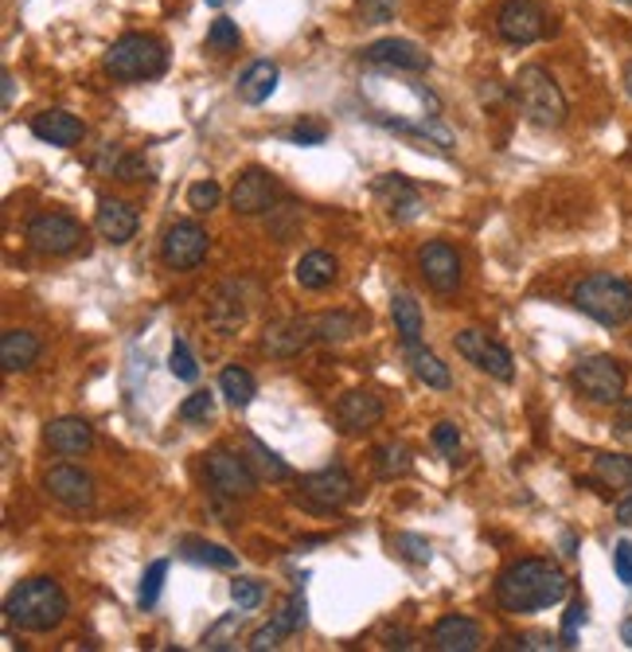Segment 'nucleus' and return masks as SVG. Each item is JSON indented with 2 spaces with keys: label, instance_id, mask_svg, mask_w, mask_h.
I'll return each mask as SVG.
<instances>
[{
  "label": "nucleus",
  "instance_id": "22",
  "mask_svg": "<svg viewBox=\"0 0 632 652\" xmlns=\"http://www.w3.org/2000/svg\"><path fill=\"white\" fill-rule=\"evenodd\" d=\"M32 137H40L43 145H59V149H71L86 137V122L74 117L71 110H40L32 117Z\"/></svg>",
  "mask_w": 632,
  "mask_h": 652
},
{
  "label": "nucleus",
  "instance_id": "3",
  "mask_svg": "<svg viewBox=\"0 0 632 652\" xmlns=\"http://www.w3.org/2000/svg\"><path fill=\"white\" fill-rule=\"evenodd\" d=\"M511 94H516V102H519V110H524L527 122L539 125V130H559L570 114L562 86L555 83V75L539 63L519 66L516 79H511Z\"/></svg>",
  "mask_w": 632,
  "mask_h": 652
},
{
  "label": "nucleus",
  "instance_id": "8",
  "mask_svg": "<svg viewBox=\"0 0 632 652\" xmlns=\"http://www.w3.org/2000/svg\"><path fill=\"white\" fill-rule=\"evenodd\" d=\"M204 473H207V485H211L219 496H227V500H250V496L258 493L255 465L227 446H215L211 454H207Z\"/></svg>",
  "mask_w": 632,
  "mask_h": 652
},
{
  "label": "nucleus",
  "instance_id": "13",
  "mask_svg": "<svg viewBox=\"0 0 632 652\" xmlns=\"http://www.w3.org/2000/svg\"><path fill=\"white\" fill-rule=\"evenodd\" d=\"M418 270H422V278H426V286L434 289V293H442V298L457 293L460 278H465L457 247H449L445 239H434L418 250Z\"/></svg>",
  "mask_w": 632,
  "mask_h": 652
},
{
  "label": "nucleus",
  "instance_id": "15",
  "mask_svg": "<svg viewBox=\"0 0 632 652\" xmlns=\"http://www.w3.org/2000/svg\"><path fill=\"white\" fill-rule=\"evenodd\" d=\"M386 406L383 399L375 395V391L367 387H352L344 391V395L336 399V426L340 434H367V430H375L379 422H383Z\"/></svg>",
  "mask_w": 632,
  "mask_h": 652
},
{
  "label": "nucleus",
  "instance_id": "40",
  "mask_svg": "<svg viewBox=\"0 0 632 652\" xmlns=\"http://www.w3.org/2000/svg\"><path fill=\"white\" fill-rule=\"evenodd\" d=\"M165 575H168V562L156 559L153 567L145 570V578H141V594H137V606L141 610H153L156 598H160V587H165Z\"/></svg>",
  "mask_w": 632,
  "mask_h": 652
},
{
  "label": "nucleus",
  "instance_id": "58",
  "mask_svg": "<svg viewBox=\"0 0 632 652\" xmlns=\"http://www.w3.org/2000/svg\"><path fill=\"white\" fill-rule=\"evenodd\" d=\"M621 4H632V0H621Z\"/></svg>",
  "mask_w": 632,
  "mask_h": 652
},
{
  "label": "nucleus",
  "instance_id": "24",
  "mask_svg": "<svg viewBox=\"0 0 632 652\" xmlns=\"http://www.w3.org/2000/svg\"><path fill=\"white\" fill-rule=\"evenodd\" d=\"M94 227H99V235L106 242H114V247H125V242L137 235V211H133L125 199L102 196L99 199V211H94Z\"/></svg>",
  "mask_w": 632,
  "mask_h": 652
},
{
  "label": "nucleus",
  "instance_id": "39",
  "mask_svg": "<svg viewBox=\"0 0 632 652\" xmlns=\"http://www.w3.org/2000/svg\"><path fill=\"white\" fill-rule=\"evenodd\" d=\"M168 372H173L176 380H184V383H196V380H199L196 355H191V348L184 344L180 337L173 340V352H168Z\"/></svg>",
  "mask_w": 632,
  "mask_h": 652
},
{
  "label": "nucleus",
  "instance_id": "45",
  "mask_svg": "<svg viewBox=\"0 0 632 652\" xmlns=\"http://www.w3.org/2000/svg\"><path fill=\"white\" fill-rule=\"evenodd\" d=\"M215 414V395L211 391H196L180 403V418L184 422H207Z\"/></svg>",
  "mask_w": 632,
  "mask_h": 652
},
{
  "label": "nucleus",
  "instance_id": "11",
  "mask_svg": "<svg viewBox=\"0 0 632 652\" xmlns=\"http://www.w3.org/2000/svg\"><path fill=\"white\" fill-rule=\"evenodd\" d=\"M453 344H457L460 360H468L477 372L493 375V380H500V383H511L516 364H511V352L500 344V340H493L488 332H480V329H460Z\"/></svg>",
  "mask_w": 632,
  "mask_h": 652
},
{
  "label": "nucleus",
  "instance_id": "1",
  "mask_svg": "<svg viewBox=\"0 0 632 652\" xmlns=\"http://www.w3.org/2000/svg\"><path fill=\"white\" fill-rule=\"evenodd\" d=\"M570 594V578L550 559H519L496 578V602L504 613H539Z\"/></svg>",
  "mask_w": 632,
  "mask_h": 652
},
{
  "label": "nucleus",
  "instance_id": "32",
  "mask_svg": "<svg viewBox=\"0 0 632 652\" xmlns=\"http://www.w3.org/2000/svg\"><path fill=\"white\" fill-rule=\"evenodd\" d=\"M391 317H394V332H398V340H403V344H418L422 340V309L411 293H394Z\"/></svg>",
  "mask_w": 632,
  "mask_h": 652
},
{
  "label": "nucleus",
  "instance_id": "18",
  "mask_svg": "<svg viewBox=\"0 0 632 652\" xmlns=\"http://www.w3.org/2000/svg\"><path fill=\"white\" fill-rule=\"evenodd\" d=\"M312 340H317V332H312V317H286V321L266 324L262 352L278 355V360H289V355L304 352Z\"/></svg>",
  "mask_w": 632,
  "mask_h": 652
},
{
  "label": "nucleus",
  "instance_id": "46",
  "mask_svg": "<svg viewBox=\"0 0 632 652\" xmlns=\"http://www.w3.org/2000/svg\"><path fill=\"white\" fill-rule=\"evenodd\" d=\"M286 141H293V145H324V141H329V125L324 122H297L293 130L286 133Z\"/></svg>",
  "mask_w": 632,
  "mask_h": 652
},
{
  "label": "nucleus",
  "instance_id": "28",
  "mask_svg": "<svg viewBox=\"0 0 632 652\" xmlns=\"http://www.w3.org/2000/svg\"><path fill=\"white\" fill-rule=\"evenodd\" d=\"M207 321H211L215 329L222 332V337H230V332L242 329V321H247V306H242V293H239V286H235V281L219 286V293H215Z\"/></svg>",
  "mask_w": 632,
  "mask_h": 652
},
{
  "label": "nucleus",
  "instance_id": "33",
  "mask_svg": "<svg viewBox=\"0 0 632 652\" xmlns=\"http://www.w3.org/2000/svg\"><path fill=\"white\" fill-rule=\"evenodd\" d=\"M180 555L188 562H199V567H215V570H230L235 567V551H227V547L211 544V539H180Z\"/></svg>",
  "mask_w": 632,
  "mask_h": 652
},
{
  "label": "nucleus",
  "instance_id": "34",
  "mask_svg": "<svg viewBox=\"0 0 632 652\" xmlns=\"http://www.w3.org/2000/svg\"><path fill=\"white\" fill-rule=\"evenodd\" d=\"M411 449L403 446V442H383V446L375 449V473L379 480H398L411 473Z\"/></svg>",
  "mask_w": 632,
  "mask_h": 652
},
{
  "label": "nucleus",
  "instance_id": "23",
  "mask_svg": "<svg viewBox=\"0 0 632 652\" xmlns=\"http://www.w3.org/2000/svg\"><path fill=\"white\" fill-rule=\"evenodd\" d=\"M429 649L437 652H477L480 649V625L465 613H445L429 629Z\"/></svg>",
  "mask_w": 632,
  "mask_h": 652
},
{
  "label": "nucleus",
  "instance_id": "44",
  "mask_svg": "<svg viewBox=\"0 0 632 652\" xmlns=\"http://www.w3.org/2000/svg\"><path fill=\"white\" fill-rule=\"evenodd\" d=\"M355 12L363 24H386L398 12V0H355Z\"/></svg>",
  "mask_w": 632,
  "mask_h": 652
},
{
  "label": "nucleus",
  "instance_id": "26",
  "mask_svg": "<svg viewBox=\"0 0 632 652\" xmlns=\"http://www.w3.org/2000/svg\"><path fill=\"white\" fill-rule=\"evenodd\" d=\"M278 79H281L278 63H270V59H255V63L239 75V86H235V91H239V99L247 102V106H262V102L278 91Z\"/></svg>",
  "mask_w": 632,
  "mask_h": 652
},
{
  "label": "nucleus",
  "instance_id": "31",
  "mask_svg": "<svg viewBox=\"0 0 632 652\" xmlns=\"http://www.w3.org/2000/svg\"><path fill=\"white\" fill-rule=\"evenodd\" d=\"M312 332L321 344H348V340L360 332V317L344 313V309H332V313H317L312 317Z\"/></svg>",
  "mask_w": 632,
  "mask_h": 652
},
{
  "label": "nucleus",
  "instance_id": "14",
  "mask_svg": "<svg viewBox=\"0 0 632 652\" xmlns=\"http://www.w3.org/2000/svg\"><path fill=\"white\" fill-rule=\"evenodd\" d=\"M43 488L55 504L71 508V513H86L94 508V480L91 473H83L79 465H51L43 473Z\"/></svg>",
  "mask_w": 632,
  "mask_h": 652
},
{
  "label": "nucleus",
  "instance_id": "50",
  "mask_svg": "<svg viewBox=\"0 0 632 652\" xmlns=\"http://www.w3.org/2000/svg\"><path fill=\"white\" fill-rule=\"evenodd\" d=\"M504 644H508V649H567V644H559L555 637H542V633H531V637H504Z\"/></svg>",
  "mask_w": 632,
  "mask_h": 652
},
{
  "label": "nucleus",
  "instance_id": "35",
  "mask_svg": "<svg viewBox=\"0 0 632 652\" xmlns=\"http://www.w3.org/2000/svg\"><path fill=\"white\" fill-rule=\"evenodd\" d=\"M593 477H598L605 488H632V457L598 454L593 457Z\"/></svg>",
  "mask_w": 632,
  "mask_h": 652
},
{
  "label": "nucleus",
  "instance_id": "20",
  "mask_svg": "<svg viewBox=\"0 0 632 652\" xmlns=\"http://www.w3.org/2000/svg\"><path fill=\"white\" fill-rule=\"evenodd\" d=\"M363 59L386 71H429V55L414 40H375L363 48Z\"/></svg>",
  "mask_w": 632,
  "mask_h": 652
},
{
  "label": "nucleus",
  "instance_id": "37",
  "mask_svg": "<svg viewBox=\"0 0 632 652\" xmlns=\"http://www.w3.org/2000/svg\"><path fill=\"white\" fill-rule=\"evenodd\" d=\"M114 176L122 184L153 180V165L145 161V153H114Z\"/></svg>",
  "mask_w": 632,
  "mask_h": 652
},
{
  "label": "nucleus",
  "instance_id": "53",
  "mask_svg": "<svg viewBox=\"0 0 632 652\" xmlns=\"http://www.w3.org/2000/svg\"><path fill=\"white\" fill-rule=\"evenodd\" d=\"M617 524H624V528H632V493L617 500Z\"/></svg>",
  "mask_w": 632,
  "mask_h": 652
},
{
  "label": "nucleus",
  "instance_id": "57",
  "mask_svg": "<svg viewBox=\"0 0 632 652\" xmlns=\"http://www.w3.org/2000/svg\"><path fill=\"white\" fill-rule=\"evenodd\" d=\"M207 4H222V0H207Z\"/></svg>",
  "mask_w": 632,
  "mask_h": 652
},
{
  "label": "nucleus",
  "instance_id": "36",
  "mask_svg": "<svg viewBox=\"0 0 632 652\" xmlns=\"http://www.w3.org/2000/svg\"><path fill=\"white\" fill-rule=\"evenodd\" d=\"M242 613H247V610L227 613V618L215 621V625L204 633V649H211V652L235 649V644H239V633H242Z\"/></svg>",
  "mask_w": 632,
  "mask_h": 652
},
{
  "label": "nucleus",
  "instance_id": "47",
  "mask_svg": "<svg viewBox=\"0 0 632 652\" xmlns=\"http://www.w3.org/2000/svg\"><path fill=\"white\" fill-rule=\"evenodd\" d=\"M394 547H398V551L406 555V559L411 562H429V544L422 536H411V531H403V536H394Z\"/></svg>",
  "mask_w": 632,
  "mask_h": 652
},
{
  "label": "nucleus",
  "instance_id": "38",
  "mask_svg": "<svg viewBox=\"0 0 632 652\" xmlns=\"http://www.w3.org/2000/svg\"><path fill=\"white\" fill-rule=\"evenodd\" d=\"M247 446L255 449V462H258V469H262L270 480H289V477H293V473H289V465L281 462V457L273 454V449L266 446L262 438H255V434H247Z\"/></svg>",
  "mask_w": 632,
  "mask_h": 652
},
{
  "label": "nucleus",
  "instance_id": "10",
  "mask_svg": "<svg viewBox=\"0 0 632 652\" xmlns=\"http://www.w3.org/2000/svg\"><path fill=\"white\" fill-rule=\"evenodd\" d=\"M352 496H355V480L344 465H324V469L301 477V500L312 513H340Z\"/></svg>",
  "mask_w": 632,
  "mask_h": 652
},
{
  "label": "nucleus",
  "instance_id": "54",
  "mask_svg": "<svg viewBox=\"0 0 632 652\" xmlns=\"http://www.w3.org/2000/svg\"><path fill=\"white\" fill-rule=\"evenodd\" d=\"M0 83H4V110H9L12 99H17V79H12L9 71H4V79H0Z\"/></svg>",
  "mask_w": 632,
  "mask_h": 652
},
{
  "label": "nucleus",
  "instance_id": "42",
  "mask_svg": "<svg viewBox=\"0 0 632 652\" xmlns=\"http://www.w3.org/2000/svg\"><path fill=\"white\" fill-rule=\"evenodd\" d=\"M262 598H266V587L258 578H235V582H230V602L239 606V610H247V613L258 610Z\"/></svg>",
  "mask_w": 632,
  "mask_h": 652
},
{
  "label": "nucleus",
  "instance_id": "2",
  "mask_svg": "<svg viewBox=\"0 0 632 652\" xmlns=\"http://www.w3.org/2000/svg\"><path fill=\"white\" fill-rule=\"evenodd\" d=\"M71 613V598L55 578H24L4 598V625L20 633H51Z\"/></svg>",
  "mask_w": 632,
  "mask_h": 652
},
{
  "label": "nucleus",
  "instance_id": "16",
  "mask_svg": "<svg viewBox=\"0 0 632 652\" xmlns=\"http://www.w3.org/2000/svg\"><path fill=\"white\" fill-rule=\"evenodd\" d=\"M278 196H281L278 180H273L266 168L255 165L235 180V188H230V207L239 215H262V211H273Z\"/></svg>",
  "mask_w": 632,
  "mask_h": 652
},
{
  "label": "nucleus",
  "instance_id": "6",
  "mask_svg": "<svg viewBox=\"0 0 632 652\" xmlns=\"http://www.w3.org/2000/svg\"><path fill=\"white\" fill-rule=\"evenodd\" d=\"M624 380H629V372H624V364L613 360V355H582L574 364V372H570V383H574L578 395H586L590 403L601 406L621 403Z\"/></svg>",
  "mask_w": 632,
  "mask_h": 652
},
{
  "label": "nucleus",
  "instance_id": "27",
  "mask_svg": "<svg viewBox=\"0 0 632 652\" xmlns=\"http://www.w3.org/2000/svg\"><path fill=\"white\" fill-rule=\"evenodd\" d=\"M340 273V262L329 255V250H309V255L297 258L293 266V278L301 289H309V293H321V289H329L332 281H336Z\"/></svg>",
  "mask_w": 632,
  "mask_h": 652
},
{
  "label": "nucleus",
  "instance_id": "51",
  "mask_svg": "<svg viewBox=\"0 0 632 652\" xmlns=\"http://www.w3.org/2000/svg\"><path fill=\"white\" fill-rule=\"evenodd\" d=\"M613 570L624 587H632V544H617L613 547Z\"/></svg>",
  "mask_w": 632,
  "mask_h": 652
},
{
  "label": "nucleus",
  "instance_id": "41",
  "mask_svg": "<svg viewBox=\"0 0 632 652\" xmlns=\"http://www.w3.org/2000/svg\"><path fill=\"white\" fill-rule=\"evenodd\" d=\"M239 43H242V32L235 20L219 17L211 28H207V48L211 51H239Z\"/></svg>",
  "mask_w": 632,
  "mask_h": 652
},
{
  "label": "nucleus",
  "instance_id": "56",
  "mask_svg": "<svg viewBox=\"0 0 632 652\" xmlns=\"http://www.w3.org/2000/svg\"><path fill=\"white\" fill-rule=\"evenodd\" d=\"M621 641H624V644H629V649H632V618H629V621H624V625H621Z\"/></svg>",
  "mask_w": 632,
  "mask_h": 652
},
{
  "label": "nucleus",
  "instance_id": "4",
  "mask_svg": "<svg viewBox=\"0 0 632 652\" xmlns=\"http://www.w3.org/2000/svg\"><path fill=\"white\" fill-rule=\"evenodd\" d=\"M106 75H114L117 83H148V79L165 75L168 66V48L160 35L153 32H125L122 40H114V48L102 59Z\"/></svg>",
  "mask_w": 632,
  "mask_h": 652
},
{
  "label": "nucleus",
  "instance_id": "21",
  "mask_svg": "<svg viewBox=\"0 0 632 652\" xmlns=\"http://www.w3.org/2000/svg\"><path fill=\"white\" fill-rule=\"evenodd\" d=\"M304 610H309V606H304V594H293L286 606H281V613H273V621H266V625L258 629L255 637H250L247 649H255V652H270V649H278V644L286 641V637L301 633L304 621H309V618H304Z\"/></svg>",
  "mask_w": 632,
  "mask_h": 652
},
{
  "label": "nucleus",
  "instance_id": "49",
  "mask_svg": "<svg viewBox=\"0 0 632 652\" xmlns=\"http://www.w3.org/2000/svg\"><path fill=\"white\" fill-rule=\"evenodd\" d=\"M582 621H586V602H570L567 618H562V644H567V649H574V637Z\"/></svg>",
  "mask_w": 632,
  "mask_h": 652
},
{
  "label": "nucleus",
  "instance_id": "7",
  "mask_svg": "<svg viewBox=\"0 0 632 652\" xmlns=\"http://www.w3.org/2000/svg\"><path fill=\"white\" fill-rule=\"evenodd\" d=\"M496 32H500V40L527 48V43H539L555 32V17L539 0H504L496 9Z\"/></svg>",
  "mask_w": 632,
  "mask_h": 652
},
{
  "label": "nucleus",
  "instance_id": "43",
  "mask_svg": "<svg viewBox=\"0 0 632 652\" xmlns=\"http://www.w3.org/2000/svg\"><path fill=\"white\" fill-rule=\"evenodd\" d=\"M219 199H222V188L215 180H196L188 188V207L196 215H207V211H215L219 207Z\"/></svg>",
  "mask_w": 632,
  "mask_h": 652
},
{
  "label": "nucleus",
  "instance_id": "9",
  "mask_svg": "<svg viewBox=\"0 0 632 652\" xmlns=\"http://www.w3.org/2000/svg\"><path fill=\"white\" fill-rule=\"evenodd\" d=\"M28 247L35 250V255H48V258H63V255H74V250L83 247L86 231L83 224L74 219V215H63V211H40L28 224L24 231Z\"/></svg>",
  "mask_w": 632,
  "mask_h": 652
},
{
  "label": "nucleus",
  "instance_id": "17",
  "mask_svg": "<svg viewBox=\"0 0 632 652\" xmlns=\"http://www.w3.org/2000/svg\"><path fill=\"white\" fill-rule=\"evenodd\" d=\"M371 192H375V199L386 207V215H391L394 224H411V219H418V211H422V192L414 188V184L406 180L403 173H383V176H375Z\"/></svg>",
  "mask_w": 632,
  "mask_h": 652
},
{
  "label": "nucleus",
  "instance_id": "19",
  "mask_svg": "<svg viewBox=\"0 0 632 652\" xmlns=\"http://www.w3.org/2000/svg\"><path fill=\"white\" fill-rule=\"evenodd\" d=\"M43 442H48L51 454H59V457H83L86 449L94 446V426L86 418L63 414V418H51L48 426H43Z\"/></svg>",
  "mask_w": 632,
  "mask_h": 652
},
{
  "label": "nucleus",
  "instance_id": "30",
  "mask_svg": "<svg viewBox=\"0 0 632 652\" xmlns=\"http://www.w3.org/2000/svg\"><path fill=\"white\" fill-rule=\"evenodd\" d=\"M219 395L227 399L235 411H247V406L255 403V395H258L255 375H250L247 368H239V364L222 368V372H219Z\"/></svg>",
  "mask_w": 632,
  "mask_h": 652
},
{
  "label": "nucleus",
  "instance_id": "5",
  "mask_svg": "<svg viewBox=\"0 0 632 652\" xmlns=\"http://www.w3.org/2000/svg\"><path fill=\"white\" fill-rule=\"evenodd\" d=\"M578 313L590 321L605 324V329H621L632 321V281L617 278V273H590L574 286L570 293Z\"/></svg>",
  "mask_w": 632,
  "mask_h": 652
},
{
  "label": "nucleus",
  "instance_id": "25",
  "mask_svg": "<svg viewBox=\"0 0 632 652\" xmlns=\"http://www.w3.org/2000/svg\"><path fill=\"white\" fill-rule=\"evenodd\" d=\"M43 340L32 329H4L0 332V368L4 372H28L40 360Z\"/></svg>",
  "mask_w": 632,
  "mask_h": 652
},
{
  "label": "nucleus",
  "instance_id": "48",
  "mask_svg": "<svg viewBox=\"0 0 632 652\" xmlns=\"http://www.w3.org/2000/svg\"><path fill=\"white\" fill-rule=\"evenodd\" d=\"M434 446L442 449V454H457V446H460V430L453 426V422H437L434 426Z\"/></svg>",
  "mask_w": 632,
  "mask_h": 652
},
{
  "label": "nucleus",
  "instance_id": "52",
  "mask_svg": "<svg viewBox=\"0 0 632 652\" xmlns=\"http://www.w3.org/2000/svg\"><path fill=\"white\" fill-rule=\"evenodd\" d=\"M613 426H617V434H621V438L632 442V395L617 403V422H613Z\"/></svg>",
  "mask_w": 632,
  "mask_h": 652
},
{
  "label": "nucleus",
  "instance_id": "29",
  "mask_svg": "<svg viewBox=\"0 0 632 652\" xmlns=\"http://www.w3.org/2000/svg\"><path fill=\"white\" fill-rule=\"evenodd\" d=\"M403 352H406V364H411V372L418 375L426 387H434V391H449L453 387V375H449V364H442L429 348H422V340L418 344H403Z\"/></svg>",
  "mask_w": 632,
  "mask_h": 652
},
{
  "label": "nucleus",
  "instance_id": "55",
  "mask_svg": "<svg viewBox=\"0 0 632 652\" xmlns=\"http://www.w3.org/2000/svg\"><path fill=\"white\" fill-rule=\"evenodd\" d=\"M621 83H624V94H629V99H632V63H629V66H624V75H621Z\"/></svg>",
  "mask_w": 632,
  "mask_h": 652
},
{
  "label": "nucleus",
  "instance_id": "12",
  "mask_svg": "<svg viewBox=\"0 0 632 652\" xmlns=\"http://www.w3.org/2000/svg\"><path fill=\"white\" fill-rule=\"evenodd\" d=\"M207 231L196 224V219H180V224H173L165 231V239H160V262L168 266V270H196L199 262L207 258Z\"/></svg>",
  "mask_w": 632,
  "mask_h": 652
}]
</instances>
